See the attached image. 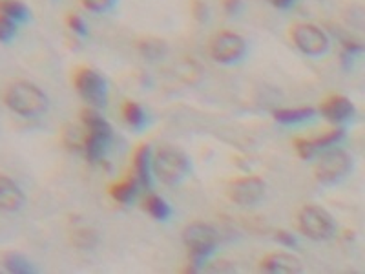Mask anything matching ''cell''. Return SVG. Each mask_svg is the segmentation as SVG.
<instances>
[{
	"label": "cell",
	"instance_id": "1",
	"mask_svg": "<svg viewBox=\"0 0 365 274\" xmlns=\"http://www.w3.org/2000/svg\"><path fill=\"white\" fill-rule=\"evenodd\" d=\"M2 103L6 108L26 119H37L44 116L50 106V99L41 86L31 81L13 79L2 88Z\"/></svg>",
	"mask_w": 365,
	"mask_h": 274
},
{
	"label": "cell",
	"instance_id": "2",
	"mask_svg": "<svg viewBox=\"0 0 365 274\" xmlns=\"http://www.w3.org/2000/svg\"><path fill=\"white\" fill-rule=\"evenodd\" d=\"M81 123L84 128L83 148H81L84 158L90 163H101L112 143V126L97 112V108H91V106L81 110Z\"/></svg>",
	"mask_w": 365,
	"mask_h": 274
},
{
	"label": "cell",
	"instance_id": "3",
	"mask_svg": "<svg viewBox=\"0 0 365 274\" xmlns=\"http://www.w3.org/2000/svg\"><path fill=\"white\" fill-rule=\"evenodd\" d=\"M217 240H220V236H217L216 228L208 223H203V221H194V223L185 227L182 241H185L188 254H190V265L187 269L188 273L200 270L208 258L216 253Z\"/></svg>",
	"mask_w": 365,
	"mask_h": 274
},
{
	"label": "cell",
	"instance_id": "4",
	"mask_svg": "<svg viewBox=\"0 0 365 274\" xmlns=\"http://www.w3.org/2000/svg\"><path fill=\"white\" fill-rule=\"evenodd\" d=\"M152 172L165 185H179L190 174V159L175 146L165 145L152 154Z\"/></svg>",
	"mask_w": 365,
	"mask_h": 274
},
{
	"label": "cell",
	"instance_id": "5",
	"mask_svg": "<svg viewBox=\"0 0 365 274\" xmlns=\"http://www.w3.org/2000/svg\"><path fill=\"white\" fill-rule=\"evenodd\" d=\"M71 83L81 99L91 108H104L108 103V84L97 70L90 66H77L71 71Z\"/></svg>",
	"mask_w": 365,
	"mask_h": 274
},
{
	"label": "cell",
	"instance_id": "6",
	"mask_svg": "<svg viewBox=\"0 0 365 274\" xmlns=\"http://www.w3.org/2000/svg\"><path fill=\"white\" fill-rule=\"evenodd\" d=\"M247 50H249V44L245 39L228 29H221L208 41V54L217 64H223V66L241 63L245 59Z\"/></svg>",
	"mask_w": 365,
	"mask_h": 274
},
{
	"label": "cell",
	"instance_id": "7",
	"mask_svg": "<svg viewBox=\"0 0 365 274\" xmlns=\"http://www.w3.org/2000/svg\"><path fill=\"white\" fill-rule=\"evenodd\" d=\"M351 171H353V156L345 150L332 146V148L324 150L322 158L318 159L314 166V176L322 185H336L341 179L347 178Z\"/></svg>",
	"mask_w": 365,
	"mask_h": 274
},
{
	"label": "cell",
	"instance_id": "8",
	"mask_svg": "<svg viewBox=\"0 0 365 274\" xmlns=\"http://www.w3.org/2000/svg\"><path fill=\"white\" fill-rule=\"evenodd\" d=\"M298 227L302 234L314 241L331 240L336 234V223L332 216L318 205H305L298 212Z\"/></svg>",
	"mask_w": 365,
	"mask_h": 274
},
{
	"label": "cell",
	"instance_id": "9",
	"mask_svg": "<svg viewBox=\"0 0 365 274\" xmlns=\"http://www.w3.org/2000/svg\"><path fill=\"white\" fill-rule=\"evenodd\" d=\"M289 37H291L292 44L307 57H324L331 48V41L324 29L316 24H309V22L292 24Z\"/></svg>",
	"mask_w": 365,
	"mask_h": 274
},
{
	"label": "cell",
	"instance_id": "10",
	"mask_svg": "<svg viewBox=\"0 0 365 274\" xmlns=\"http://www.w3.org/2000/svg\"><path fill=\"white\" fill-rule=\"evenodd\" d=\"M228 200L234 201L240 207H254L263 200L265 196V181L257 176H245L228 183L227 187Z\"/></svg>",
	"mask_w": 365,
	"mask_h": 274
},
{
	"label": "cell",
	"instance_id": "11",
	"mask_svg": "<svg viewBox=\"0 0 365 274\" xmlns=\"http://www.w3.org/2000/svg\"><path fill=\"white\" fill-rule=\"evenodd\" d=\"M345 137V130L341 126H334V128L327 130L322 136L316 137H296L294 139V150L298 152V156L305 161L312 159L314 156H318L319 152H324V150L332 148V146L340 145L344 141Z\"/></svg>",
	"mask_w": 365,
	"mask_h": 274
},
{
	"label": "cell",
	"instance_id": "12",
	"mask_svg": "<svg viewBox=\"0 0 365 274\" xmlns=\"http://www.w3.org/2000/svg\"><path fill=\"white\" fill-rule=\"evenodd\" d=\"M319 113L329 123L340 126L349 123V121H353V117L356 116V108H354L353 101L349 99V97L334 93V96H329L322 101V104H319Z\"/></svg>",
	"mask_w": 365,
	"mask_h": 274
},
{
	"label": "cell",
	"instance_id": "13",
	"mask_svg": "<svg viewBox=\"0 0 365 274\" xmlns=\"http://www.w3.org/2000/svg\"><path fill=\"white\" fill-rule=\"evenodd\" d=\"M259 269L270 274H298L303 270L302 260L291 253H272L259 262Z\"/></svg>",
	"mask_w": 365,
	"mask_h": 274
},
{
	"label": "cell",
	"instance_id": "14",
	"mask_svg": "<svg viewBox=\"0 0 365 274\" xmlns=\"http://www.w3.org/2000/svg\"><path fill=\"white\" fill-rule=\"evenodd\" d=\"M132 176L139 187L152 188V150L150 145H139L132 156Z\"/></svg>",
	"mask_w": 365,
	"mask_h": 274
},
{
	"label": "cell",
	"instance_id": "15",
	"mask_svg": "<svg viewBox=\"0 0 365 274\" xmlns=\"http://www.w3.org/2000/svg\"><path fill=\"white\" fill-rule=\"evenodd\" d=\"M26 196L9 176L0 174V210L17 212L24 207Z\"/></svg>",
	"mask_w": 365,
	"mask_h": 274
},
{
	"label": "cell",
	"instance_id": "16",
	"mask_svg": "<svg viewBox=\"0 0 365 274\" xmlns=\"http://www.w3.org/2000/svg\"><path fill=\"white\" fill-rule=\"evenodd\" d=\"M274 119L278 121L279 125H303V123H309L316 117V110L311 106H302V108H283L276 110L272 113Z\"/></svg>",
	"mask_w": 365,
	"mask_h": 274
},
{
	"label": "cell",
	"instance_id": "17",
	"mask_svg": "<svg viewBox=\"0 0 365 274\" xmlns=\"http://www.w3.org/2000/svg\"><path fill=\"white\" fill-rule=\"evenodd\" d=\"M120 113H123L126 125L135 132H143L148 125V116H146L141 104L135 103V101H125L120 106Z\"/></svg>",
	"mask_w": 365,
	"mask_h": 274
},
{
	"label": "cell",
	"instance_id": "18",
	"mask_svg": "<svg viewBox=\"0 0 365 274\" xmlns=\"http://www.w3.org/2000/svg\"><path fill=\"white\" fill-rule=\"evenodd\" d=\"M108 192L115 201H119V203H123V205H128L137 198V192H139V183H137V179L133 178V176H130V178L120 179V181L113 183Z\"/></svg>",
	"mask_w": 365,
	"mask_h": 274
},
{
	"label": "cell",
	"instance_id": "19",
	"mask_svg": "<svg viewBox=\"0 0 365 274\" xmlns=\"http://www.w3.org/2000/svg\"><path fill=\"white\" fill-rule=\"evenodd\" d=\"M0 15L19 22H28L31 19V11L21 0H0Z\"/></svg>",
	"mask_w": 365,
	"mask_h": 274
},
{
	"label": "cell",
	"instance_id": "20",
	"mask_svg": "<svg viewBox=\"0 0 365 274\" xmlns=\"http://www.w3.org/2000/svg\"><path fill=\"white\" fill-rule=\"evenodd\" d=\"M2 265L11 274H29L35 273V267L31 265L28 258L19 253H4L2 254Z\"/></svg>",
	"mask_w": 365,
	"mask_h": 274
},
{
	"label": "cell",
	"instance_id": "21",
	"mask_svg": "<svg viewBox=\"0 0 365 274\" xmlns=\"http://www.w3.org/2000/svg\"><path fill=\"white\" fill-rule=\"evenodd\" d=\"M135 46L139 54L148 59V61H158V59L165 57L166 54V42L154 37L141 39V41H137Z\"/></svg>",
	"mask_w": 365,
	"mask_h": 274
},
{
	"label": "cell",
	"instance_id": "22",
	"mask_svg": "<svg viewBox=\"0 0 365 274\" xmlns=\"http://www.w3.org/2000/svg\"><path fill=\"white\" fill-rule=\"evenodd\" d=\"M145 210L158 221H166L172 216L170 205L166 203L161 196H155V194H150L145 200Z\"/></svg>",
	"mask_w": 365,
	"mask_h": 274
},
{
	"label": "cell",
	"instance_id": "23",
	"mask_svg": "<svg viewBox=\"0 0 365 274\" xmlns=\"http://www.w3.org/2000/svg\"><path fill=\"white\" fill-rule=\"evenodd\" d=\"M361 51H364V46H361L360 42L345 41L344 44H341V66H344L345 70H349V68L353 66L354 57L360 55Z\"/></svg>",
	"mask_w": 365,
	"mask_h": 274
},
{
	"label": "cell",
	"instance_id": "24",
	"mask_svg": "<svg viewBox=\"0 0 365 274\" xmlns=\"http://www.w3.org/2000/svg\"><path fill=\"white\" fill-rule=\"evenodd\" d=\"M97 233L91 228H79L73 233V243L79 249H93L97 245Z\"/></svg>",
	"mask_w": 365,
	"mask_h": 274
},
{
	"label": "cell",
	"instance_id": "25",
	"mask_svg": "<svg viewBox=\"0 0 365 274\" xmlns=\"http://www.w3.org/2000/svg\"><path fill=\"white\" fill-rule=\"evenodd\" d=\"M17 22L4 17V15H0V42L9 44L13 39L17 37Z\"/></svg>",
	"mask_w": 365,
	"mask_h": 274
},
{
	"label": "cell",
	"instance_id": "26",
	"mask_svg": "<svg viewBox=\"0 0 365 274\" xmlns=\"http://www.w3.org/2000/svg\"><path fill=\"white\" fill-rule=\"evenodd\" d=\"M81 4L91 13H106L117 4V0H81Z\"/></svg>",
	"mask_w": 365,
	"mask_h": 274
},
{
	"label": "cell",
	"instance_id": "27",
	"mask_svg": "<svg viewBox=\"0 0 365 274\" xmlns=\"http://www.w3.org/2000/svg\"><path fill=\"white\" fill-rule=\"evenodd\" d=\"M66 26L71 29V31H73V34L81 35V37H86L88 35L86 24H84V21L81 19V15H77V13H68Z\"/></svg>",
	"mask_w": 365,
	"mask_h": 274
},
{
	"label": "cell",
	"instance_id": "28",
	"mask_svg": "<svg viewBox=\"0 0 365 274\" xmlns=\"http://www.w3.org/2000/svg\"><path fill=\"white\" fill-rule=\"evenodd\" d=\"M192 13L200 22H205L208 19V8L201 0H192Z\"/></svg>",
	"mask_w": 365,
	"mask_h": 274
},
{
	"label": "cell",
	"instance_id": "29",
	"mask_svg": "<svg viewBox=\"0 0 365 274\" xmlns=\"http://www.w3.org/2000/svg\"><path fill=\"white\" fill-rule=\"evenodd\" d=\"M221 6H223V9L227 15H230V17H236V15H240L241 9H243V0H223V2H221Z\"/></svg>",
	"mask_w": 365,
	"mask_h": 274
},
{
	"label": "cell",
	"instance_id": "30",
	"mask_svg": "<svg viewBox=\"0 0 365 274\" xmlns=\"http://www.w3.org/2000/svg\"><path fill=\"white\" fill-rule=\"evenodd\" d=\"M276 241L285 247H291V249H296V247H298V240H296L291 233H287V230H278V233H276Z\"/></svg>",
	"mask_w": 365,
	"mask_h": 274
},
{
	"label": "cell",
	"instance_id": "31",
	"mask_svg": "<svg viewBox=\"0 0 365 274\" xmlns=\"http://www.w3.org/2000/svg\"><path fill=\"white\" fill-rule=\"evenodd\" d=\"M267 2L278 9H291L296 4V0H267Z\"/></svg>",
	"mask_w": 365,
	"mask_h": 274
}]
</instances>
